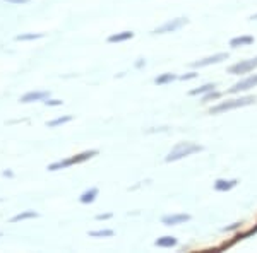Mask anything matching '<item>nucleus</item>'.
<instances>
[{
  "instance_id": "1",
  "label": "nucleus",
  "mask_w": 257,
  "mask_h": 253,
  "mask_svg": "<svg viewBox=\"0 0 257 253\" xmlns=\"http://www.w3.org/2000/svg\"><path fill=\"white\" fill-rule=\"evenodd\" d=\"M202 149L204 147L199 146V144H196V142H178L177 146L167 154L165 161H167V163H175V161H180V159H184V157H189V156L196 154V152H201Z\"/></svg>"
},
{
  "instance_id": "2",
  "label": "nucleus",
  "mask_w": 257,
  "mask_h": 253,
  "mask_svg": "<svg viewBox=\"0 0 257 253\" xmlns=\"http://www.w3.org/2000/svg\"><path fill=\"white\" fill-rule=\"evenodd\" d=\"M255 103V96H243V98H235V99H226V101H221L218 105H214L209 110L211 115H219V113H226V111L231 110H238V108L248 106Z\"/></svg>"
},
{
  "instance_id": "3",
  "label": "nucleus",
  "mask_w": 257,
  "mask_h": 253,
  "mask_svg": "<svg viewBox=\"0 0 257 253\" xmlns=\"http://www.w3.org/2000/svg\"><path fill=\"white\" fill-rule=\"evenodd\" d=\"M94 156H98V151H94V149H91V151H84V152H81V154L67 157V159H62V161H57V163H52L48 166V171H59V169L70 168V166H74V164H81V163H84V161H88V159H91V157H94Z\"/></svg>"
},
{
  "instance_id": "4",
  "label": "nucleus",
  "mask_w": 257,
  "mask_h": 253,
  "mask_svg": "<svg viewBox=\"0 0 257 253\" xmlns=\"http://www.w3.org/2000/svg\"><path fill=\"white\" fill-rule=\"evenodd\" d=\"M189 24L187 18H175V19H170L167 23H163L161 26H158L156 30H153V35H168V33H175L178 30Z\"/></svg>"
},
{
  "instance_id": "5",
  "label": "nucleus",
  "mask_w": 257,
  "mask_h": 253,
  "mask_svg": "<svg viewBox=\"0 0 257 253\" xmlns=\"http://www.w3.org/2000/svg\"><path fill=\"white\" fill-rule=\"evenodd\" d=\"M257 69V57L248 60H240L237 64H233L228 69V74H233V76H242V74H248L252 70Z\"/></svg>"
},
{
  "instance_id": "6",
  "label": "nucleus",
  "mask_w": 257,
  "mask_h": 253,
  "mask_svg": "<svg viewBox=\"0 0 257 253\" xmlns=\"http://www.w3.org/2000/svg\"><path fill=\"white\" fill-rule=\"evenodd\" d=\"M255 86H257V74H254V76H248L245 79H242V81H238L237 84H233L230 89H228V93H230V94L245 93V91L255 88Z\"/></svg>"
},
{
  "instance_id": "7",
  "label": "nucleus",
  "mask_w": 257,
  "mask_h": 253,
  "mask_svg": "<svg viewBox=\"0 0 257 253\" xmlns=\"http://www.w3.org/2000/svg\"><path fill=\"white\" fill-rule=\"evenodd\" d=\"M228 53H214V55H209L206 59H201L197 62H194L192 67L194 69H204V67H209V65H216V64H221V62L228 60Z\"/></svg>"
},
{
  "instance_id": "8",
  "label": "nucleus",
  "mask_w": 257,
  "mask_h": 253,
  "mask_svg": "<svg viewBox=\"0 0 257 253\" xmlns=\"http://www.w3.org/2000/svg\"><path fill=\"white\" fill-rule=\"evenodd\" d=\"M190 221L189 214H168L161 217V224L165 226H178V224H185Z\"/></svg>"
},
{
  "instance_id": "9",
  "label": "nucleus",
  "mask_w": 257,
  "mask_h": 253,
  "mask_svg": "<svg viewBox=\"0 0 257 253\" xmlns=\"http://www.w3.org/2000/svg\"><path fill=\"white\" fill-rule=\"evenodd\" d=\"M237 185H238V180H235V178H231V180H223V178H219V180L214 181V190H216V192H230V190H233Z\"/></svg>"
},
{
  "instance_id": "10",
  "label": "nucleus",
  "mask_w": 257,
  "mask_h": 253,
  "mask_svg": "<svg viewBox=\"0 0 257 253\" xmlns=\"http://www.w3.org/2000/svg\"><path fill=\"white\" fill-rule=\"evenodd\" d=\"M252 43H254V36H248V35H240V36H235V38L230 40V47L231 48L250 47Z\"/></svg>"
},
{
  "instance_id": "11",
  "label": "nucleus",
  "mask_w": 257,
  "mask_h": 253,
  "mask_svg": "<svg viewBox=\"0 0 257 253\" xmlns=\"http://www.w3.org/2000/svg\"><path fill=\"white\" fill-rule=\"evenodd\" d=\"M50 96L48 91H31L26 93L21 98V103H33V101H41V99H47Z\"/></svg>"
},
{
  "instance_id": "12",
  "label": "nucleus",
  "mask_w": 257,
  "mask_h": 253,
  "mask_svg": "<svg viewBox=\"0 0 257 253\" xmlns=\"http://www.w3.org/2000/svg\"><path fill=\"white\" fill-rule=\"evenodd\" d=\"M178 244V239L175 236H161L155 241V246L158 248H175Z\"/></svg>"
},
{
  "instance_id": "13",
  "label": "nucleus",
  "mask_w": 257,
  "mask_h": 253,
  "mask_svg": "<svg viewBox=\"0 0 257 253\" xmlns=\"http://www.w3.org/2000/svg\"><path fill=\"white\" fill-rule=\"evenodd\" d=\"M132 38H134V31H122L108 36V43H123V41H128Z\"/></svg>"
},
{
  "instance_id": "14",
  "label": "nucleus",
  "mask_w": 257,
  "mask_h": 253,
  "mask_svg": "<svg viewBox=\"0 0 257 253\" xmlns=\"http://www.w3.org/2000/svg\"><path fill=\"white\" fill-rule=\"evenodd\" d=\"M98 193H99V190L96 188V186H93V188L86 190V192L81 195V197H79V202H81V204H93V202L96 200Z\"/></svg>"
},
{
  "instance_id": "15",
  "label": "nucleus",
  "mask_w": 257,
  "mask_h": 253,
  "mask_svg": "<svg viewBox=\"0 0 257 253\" xmlns=\"http://www.w3.org/2000/svg\"><path fill=\"white\" fill-rule=\"evenodd\" d=\"M178 76L173 72H165V74H160L158 77L155 79V84L156 86H167V84H172L173 81H177Z\"/></svg>"
},
{
  "instance_id": "16",
  "label": "nucleus",
  "mask_w": 257,
  "mask_h": 253,
  "mask_svg": "<svg viewBox=\"0 0 257 253\" xmlns=\"http://www.w3.org/2000/svg\"><path fill=\"white\" fill-rule=\"evenodd\" d=\"M216 89V84L214 82H209V84H204V86H199V88H194L189 91L190 96H204L206 93H209V91Z\"/></svg>"
},
{
  "instance_id": "17",
  "label": "nucleus",
  "mask_w": 257,
  "mask_h": 253,
  "mask_svg": "<svg viewBox=\"0 0 257 253\" xmlns=\"http://www.w3.org/2000/svg\"><path fill=\"white\" fill-rule=\"evenodd\" d=\"M36 217H38V212H35V210H24V212L14 215L11 219V222H19V221H26V219H36Z\"/></svg>"
},
{
  "instance_id": "18",
  "label": "nucleus",
  "mask_w": 257,
  "mask_h": 253,
  "mask_svg": "<svg viewBox=\"0 0 257 253\" xmlns=\"http://www.w3.org/2000/svg\"><path fill=\"white\" fill-rule=\"evenodd\" d=\"M91 238H111L115 234L113 229H98V231H89L88 233Z\"/></svg>"
},
{
  "instance_id": "19",
  "label": "nucleus",
  "mask_w": 257,
  "mask_h": 253,
  "mask_svg": "<svg viewBox=\"0 0 257 253\" xmlns=\"http://www.w3.org/2000/svg\"><path fill=\"white\" fill-rule=\"evenodd\" d=\"M70 120H72V117H70V115H65V117H59V118H55V120H50L47 125H48L50 128H55V127L64 125V123H69Z\"/></svg>"
},
{
  "instance_id": "20",
  "label": "nucleus",
  "mask_w": 257,
  "mask_h": 253,
  "mask_svg": "<svg viewBox=\"0 0 257 253\" xmlns=\"http://www.w3.org/2000/svg\"><path fill=\"white\" fill-rule=\"evenodd\" d=\"M43 33H28V35H19L16 36V41H33V40H40L43 38Z\"/></svg>"
},
{
  "instance_id": "21",
  "label": "nucleus",
  "mask_w": 257,
  "mask_h": 253,
  "mask_svg": "<svg viewBox=\"0 0 257 253\" xmlns=\"http://www.w3.org/2000/svg\"><path fill=\"white\" fill-rule=\"evenodd\" d=\"M223 96V93H219V91L213 89L209 91V93H206L204 96H202V103H209V101H218L219 98Z\"/></svg>"
},
{
  "instance_id": "22",
  "label": "nucleus",
  "mask_w": 257,
  "mask_h": 253,
  "mask_svg": "<svg viewBox=\"0 0 257 253\" xmlns=\"http://www.w3.org/2000/svg\"><path fill=\"white\" fill-rule=\"evenodd\" d=\"M199 76L197 72H187V74H184V76H180L178 79H180V81H192V79H196Z\"/></svg>"
},
{
  "instance_id": "23",
  "label": "nucleus",
  "mask_w": 257,
  "mask_h": 253,
  "mask_svg": "<svg viewBox=\"0 0 257 253\" xmlns=\"http://www.w3.org/2000/svg\"><path fill=\"white\" fill-rule=\"evenodd\" d=\"M47 106H62V99H48L47 98V101H43Z\"/></svg>"
},
{
  "instance_id": "24",
  "label": "nucleus",
  "mask_w": 257,
  "mask_h": 253,
  "mask_svg": "<svg viewBox=\"0 0 257 253\" xmlns=\"http://www.w3.org/2000/svg\"><path fill=\"white\" fill-rule=\"evenodd\" d=\"M240 224H242V222H233L231 226L223 227V231H225V233H226V231H235V229H238V227H240Z\"/></svg>"
},
{
  "instance_id": "25",
  "label": "nucleus",
  "mask_w": 257,
  "mask_h": 253,
  "mask_svg": "<svg viewBox=\"0 0 257 253\" xmlns=\"http://www.w3.org/2000/svg\"><path fill=\"white\" fill-rule=\"evenodd\" d=\"M111 212H106V214H98L96 215V221H106V219H111Z\"/></svg>"
},
{
  "instance_id": "26",
  "label": "nucleus",
  "mask_w": 257,
  "mask_h": 253,
  "mask_svg": "<svg viewBox=\"0 0 257 253\" xmlns=\"http://www.w3.org/2000/svg\"><path fill=\"white\" fill-rule=\"evenodd\" d=\"M143 67H146V60L139 59V62H136V69H143Z\"/></svg>"
},
{
  "instance_id": "27",
  "label": "nucleus",
  "mask_w": 257,
  "mask_h": 253,
  "mask_svg": "<svg viewBox=\"0 0 257 253\" xmlns=\"http://www.w3.org/2000/svg\"><path fill=\"white\" fill-rule=\"evenodd\" d=\"M6 2H9V4H28L30 0H6Z\"/></svg>"
},
{
  "instance_id": "28",
  "label": "nucleus",
  "mask_w": 257,
  "mask_h": 253,
  "mask_svg": "<svg viewBox=\"0 0 257 253\" xmlns=\"http://www.w3.org/2000/svg\"><path fill=\"white\" fill-rule=\"evenodd\" d=\"M2 175H4V176H9V178H12V176H14V173H12V171H4Z\"/></svg>"
},
{
  "instance_id": "29",
  "label": "nucleus",
  "mask_w": 257,
  "mask_h": 253,
  "mask_svg": "<svg viewBox=\"0 0 257 253\" xmlns=\"http://www.w3.org/2000/svg\"><path fill=\"white\" fill-rule=\"evenodd\" d=\"M250 21H257V14H254V16H250Z\"/></svg>"
},
{
  "instance_id": "30",
  "label": "nucleus",
  "mask_w": 257,
  "mask_h": 253,
  "mask_svg": "<svg viewBox=\"0 0 257 253\" xmlns=\"http://www.w3.org/2000/svg\"><path fill=\"white\" fill-rule=\"evenodd\" d=\"M0 236H2V233H0Z\"/></svg>"
},
{
  "instance_id": "31",
  "label": "nucleus",
  "mask_w": 257,
  "mask_h": 253,
  "mask_svg": "<svg viewBox=\"0 0 257 253\" xmlns=\"http://www.w3.org/2000/svg\"><path fill=\"white\" fill-rule=\"evenodd\" d=\"M0 200H2V198H0Z\"/></svg>"
}]
</instances>
